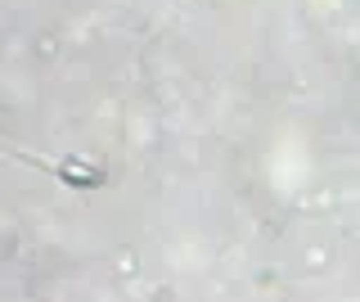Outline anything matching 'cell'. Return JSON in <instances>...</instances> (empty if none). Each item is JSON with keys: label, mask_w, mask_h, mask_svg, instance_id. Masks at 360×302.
I'll list each match as a JSON object with an SVG mask.
<instances>
[{"label": "cell", "mask_w": 360, "mask_h": 302, "mask_svg": "<svg viewBox=\"0 0 360 302\" xmlns=\"http://www.w3.org/2000/svg\"><path fill=\"white\" fill-rule=\"evenodd\" d=\"M22 163H37V167H45V172H54L63 185H77V189H95V185L108 181L104 172H95V167H82V163H50V158H22Z\"/></svg>", "instance_id": "1"}]
</instances>
